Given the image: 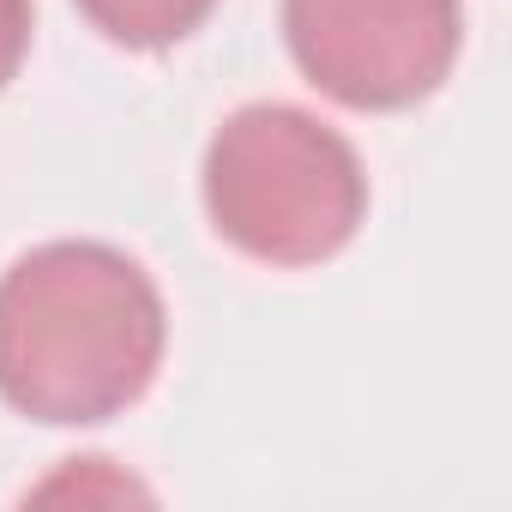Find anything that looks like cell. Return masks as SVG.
<instances>
[{
    "label": "cell",
    "mask_w": 512,
    "mask_h": 512,
    "mask_svg": "<svg viewBox=\"0 0 512 512\" xmlns=\"http://www.w3.org/2000/svg\"><path fill=\"white\" fill-rule=\"evenodd\" d=\"M169 344L151 272L109 241H43L0 272V398L49 428L133 410Z\"/></svg>",
    "instance_id": "cell-1"
},
{
    "label": "cell",
    "mask_w": 512,
    "mask_h": 512,
    "mask_svg": "<svg viewBox=\"0 0 512 512\" xmlns=\"http://www.w3.org/2000/svg\"><path fill=\"white\" fill-rule=\"evenodd\" d=\"M31 25H37L31 0H0V91L19 79V67L31 55Z\"/></svg>",
    "instance_id": "cell-5"
},
{
    "label": "cell",
    "mask_w": 512,
    "mask_h": 512,
    "mask_svg": "<svg viewBox=\"0 0 512 512\" xmlns=\"http://www.w3.org/2000/svg\"><path fill=\"white\" fill-rule=\"evenodd\" d=\"M284 43L314 91L344 109H410L452 79L458 0H284Z\"/></svg>",
    "instance_id": "cell-3"
},
{
    "label": "cell",
    "mask_w": 512,
    "mask_h": 512,
    "mask_svg": "<svg viewBox=\"0 0 512 512\" xmlns=\"http://www.w3.org/2000/svg\"><path fill=\"white\" fill-rule=\"evenodd\" d=\"M199 187L211 229L278 272L326 266L368 217V169L356 145L290 103L235 109L205 145Z\"/></svg>",
    "instance_id": "cell-2"
},
{
    "label": "cell",
    "mask_w": 512,
    "mask_h": 512,
    "mask_svg": "<svg viewBox=\"0 0 512 512\" xmlns=\"http://www.w3.org/2000/svg\"><path fill=\"white\" fill-rule=\"evenodd\" d=\"M73 7L121 49H169L211 19L217 0H73Z\"/></svg>",
    "instance_id": "cell-4"
}]
</instances>
